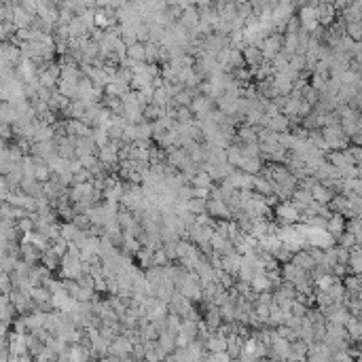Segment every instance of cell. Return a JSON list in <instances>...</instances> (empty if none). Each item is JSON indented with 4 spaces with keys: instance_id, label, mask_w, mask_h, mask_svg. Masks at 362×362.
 Masks as SVG:
<instances>
[{
    "instance_id": "1",
    "label": "cell",
    "mask_w": 362,
    "mask_h": 362,
    "mask_svg": "<svg viewBox=\"0 0 362 362\" xmlns=\"http://www.w3.org/2000/svg\"><path fill=\"white\" fill-rule=\"evenodd\" d=\"M316 7H318V3H307V5H301L299 15H297L301 30H303V32H307V34H312V32L318 28V11H316Z\"/></svg>"
},
{
    "instance_id": "2",
    "label": "cell",
    "mask_w": 362,
    "mask_h": 362,
    "mask_svg": "<svg viewBox=\"0 0 362 362\" xmlns=\"http://www.w3.org/2000/svg\"><path fill=\"white\" fill-rule=\"evenodd\" d=\"M282 39H284V34H271V36H267L261 47H258V51H261V55H263V62H271L275 55L282 51Z\"/></svg>"
},
{
    "instance_id": "3",
    "label": "cell",
    "mask_w": 362,
    "mask_h": 362,
    "mask_svg": "<svg viewBox=\"0 0 362 362\" xmlns=\"http://www.w3.org/2000/svg\"><path fill=\"white\" fill-rule=\"evenodd\" d=\"M275 218L280 220V227L284 225H297V222H301V214L292 208L290 201H282L275 205Z\"/></svg>"
},
{
    "instance_id": "4",
    "label": "cell",
    "mask_w": 362,
    "mask_h": 362,
    "mask_svg": "<svg viewBox=\"0 0 362 362\" xmlns=\"http://www.w3.org/2000/svg\"><path fill=\"white\" fill-rule=\"evenodd\" d=\"M316 11H318V26L329 28L337 22V11L333 9V3H318Z\"/></svg>"
},
{
    "instance_id": "5",
    "label": "cell",
    "mask_w": 362,
    "mask_h": 362,
    "mask_svg": "<svg viewBox=\"0 0 362 362\" xmlns=\"http://www.w3.org/2000/svg\"><path fill=\"white\" fill-rule=\"evenodd\" d=\"M191 307H193L191 301L184 299L182 295H178V292H174V297H172L169 303H167V314H176V316L184 318V314H186Z\"/></svg>"
},
{
    "instance_id": "6",
    "label": "cell",
    "mask_w": 362,
    "mask_h": 362,
    "mask_svg": "<svg viewBox=\"0 0 362 362\" xmlns=\"http://www.w3.org/2000/svg\"><path fill=\"white\" fill-rule=\"evenodd\" d=\"M280 278H282L284 282H288V284L295 286L297 282H301V280L307 278V273H305L303 269H299L297 265L286 263V265H282V269H280Z\"/></svg>"
},
{
    "instance_id": "7",
    "label": "cell",
    "mask_w": 362,
    "mask_h": 362,
    "mask_svg": "<svg viewBox=\"0 0 362 362\" xmlns=\"http://www.w3.org/2000/svg\"><path fill=\"white\" fill-rule=\"evenodd\" d=\"M131 341L123 335H119L108 348V356H115V358H123V356H129L131 354Z\"/></svg>"
},
{
    "instance_id": "8",
    "label": "cell",
    "mask_w": 362,
    "mask_h": 362,
    "mask_svg": "<svg viewBox=\"0 0 362 362\" xmlns=\"http://www.w3.org/2000/svg\"><path fill=\"white\" fill-rule=\"evenodd\" d=\"M165 153V161L172 165V167H174L176 172L188 161V155L182 150V148H174V146H169V148H165L163 150Z\"/></svg>"
},
{
    "instance_id": "9",
    "label": "cell",
    "mask_w": 362,
    "mask_h": 362,
    "mask_svg": "<svg viewBox=\"0 0 362 362\" xmlns=\"http://www.w3.org/2000/svg\"><path fill=\"white\" fill-rule=\"evenodd\" d=\"M205 352L208 354H222V352H227V337H222L218 335L216 331L205 339Z\"/></svg>"
},
{
    "instance_id": "10",
    "label": "cell",
    "mask_w": 362,
    "mask_h": 362,
    "mask_svg": "<svg viewBox=\"0 0 362 362\" xmlns=\"http://www.w3.org/2000/svg\"><path fill=\"white\" fill-rule=\"evenodd\" d=\"M178 24L184 28V30H193L197 24H199V13H197V5H191L188 9H184L180 13V20Z\"/></svg>"
},
{
    "instance_id": "11",
    "label": "cell",
    "mask_w": 362,
    "mask_h": 362,
    "mask_svg": "<svg viewBox=\"0 0 362 362\" xmlns=\"http://www.w3.org/2000/svg\"><path fill=\"white\" fill-rule=\"evenodd\" d=\"M241 58H244V64L250 66V70L252 68H258L263 64V55H261V51H258L256 47H250L246 45L244 49H241Z\"/></svg>"
},
{
    "instance_id": "12",
    "label": "cell",
    "mask_w": 362,
    "mask_h": 362,
    "mask_svg": "<svg viewBox=\"0 0 362 362\" xmlns=\"http://www.w3.org/2000/svg\"><path fill=\"white\" fill-rule=\"evenodd\" d=\"M326 233L333 235L335 239H337L341 233H346V218H343L341 214H331V216H329V222H326Z\"/></svg>"
},
{
    "instance_id": "13",
    "label": "cell",
    "mask_w": 362,
    "mask_h": 362,
    "mask_svg": "<svg viewBox=\"0 0 362 362\" xmlns=\"http://www.w3.org/2000/svg\"><path fill=\"white\" fill-rule=\"evenodd\" d=\"M282 248V241L275 237V235H263L261 239H258V250L256 252H267V254H275ZM254 252V254H256Z\"/></svg>"
},
{
    "instance_id": "14",
    "label": "cell",
    "mask_w": 362,
    "mask_h": 362,
    "mask_svg": "<svg viewBox=\"0 0 362 362\" xmlns=\"http://www.w3.org/2000/svg\"><path fill=\"white\" fill-rule=\"evenodd\" d=\"M326 161H329L335 169H343V167H348V165H354L352 159H350V155L346 150H335V153H326Z\"/></svg>"
},
{
    "instance_id": "15",
    "label": "cell",
    "mask_w": 362,
    "mask_h": 362,
    "mask_svg": "<svg viewBox=\"0 0 362 362\" xmlns=\"http://www.w3.org/2000/svg\"><path fill=\"white\" fill-rule=\"evenodd\" d=\"M239 267H241V256L237 254V252H233V254H227V256H222V263H220V269L225 271V273H229V275H237V271H239Z\"/></svg>"
},
{
    "instance_id": "16",
    "label": "cell",
    "mask_w": 362,
    "mask_h": 362,
    "mask_svg": "<svg viewBox=\"0 0 362 362\" xmlns=\"http://www.w3.org/2000/svg\"><path fill=\"white\" fill-rule=\"evenodd\" d=\"M346 335H348V339L350 341H354V343H358L360 341V337H362V322H360V318H350L348 322H346Z\"/></svg>"
},
{
    "instance_id": "17",
    "label": "cell",
    "mask_w": 362,
    "mask_h": 362,
    "mask_svg": "<svg viewBox=\"0 0 362 362\" xmlns=\"http://www.w3.org/2000/svg\"><path fill=\"white\" fill-rule=\"evenodd\" d=\"M292 265H297L299 269H303L305 273L312 269V267H316V263H314V258L309 256V252L307 250H301V252H295L292 254V261H290Z\"/></svg>"
},
{
    "instance_id": "18",
    "label": "cell",
    "mask_w": 362,
    "mask_h": 362,
    "mask_svg": "<svg viewBox=\"0 0 362 362\" xmlns=\"http://www.w3.org/2000/svg\"><path fill=\"white\" fill-rule=\"evenodd\" d=\"M333 197H335V193L331 191V188H326L322 182L316 184V186H314V191H312V199H314L316 203H322V205H329Z\"/></svg>"
},
{
    "instance_id": "19",
    "label": "cell",
    "mask_w": 362,
    "mask_h": 362,
    "mask_svg": "<svg viewBox=\"0 0 362 362\" xmlns=\"http://www.w3.org/2000/svg\"><path fill=\"white\" fill-rule=\"evenodd\" d=\"M271 288H273V286H271V282L267 280L265 273H256L254 278L250 280V290L256 292V295H261V292H269Z\"/></svg>"
},
{
    "instance_id": "20",
    "label": "cell",
    "mask_w": 362,
    "mask_h": 362,
    "mask_svg": "<svg viewBox=\"0 0 362 362\" xmlns=\"http://www.w3.org/2000/svg\"><path fill=\"white\" fill-rule=\"evenodd\" d=\"M157 346L165 352V356H169L172 352L176 350V337L172 335V333H167V331H163V333H159V337H157Z\"/></svg>"
},
{
    "instance_id": "21",
    "label": "cell",
    "mask_w": 362,
    "mask_h": 362,
    "mask_svg": "<svg viewBox=\"0 0 362 362\" xmlns=\"http://www.w3.org/2000/svg\"><path fill=\"white\" fill-rule=\"evenodd\" d=\"M348 271H352V275H360V271H362V254H360V246H356V248L350 250Z\"/></svg>"
},
{
    "instance_id": "22",
    "label": "cell",
    "mask_w": 362,
    "mask_h": 362,
    "mask_svg": "<svg viewBox=\"0 0 362 362\" xmlns=\"http://www.w3.org/2000/svg\"><path fill=\"white\" fill-rule=\"evenodd\" d=\"M329 210L333 212V214H346L348 210H352L350 208V201H348V197H343V195H335L333 199H331V203H329Z\"/></svg>"
},
{
    "instance_id": "23",
    "label": "cell",
    "mask_w": 362,
    "mask_h": 362,
    "mask_svg": "<svg viewBox=\"0 0 362 362\" xmlns=\"http://www.w3.org/2000/svg\"><path fill=\"white\" fill-rule=\"evenodd\" d=\"M267 129L273 131V134H284L290 129V123H288V119L284 115H278V117H273L269 119V123H267Z\"/></svg>"
},
{
    "instance_id": "24",
    "label": "cell",
    "mask_w": 362,
    "mask_h": 362,
    "mask_svg": "<svg viewBox=\"0 0 362 362\" xmlns=\"http://www.w3.org/2000/svg\"><path fill=\"white\" fill-rule=\"evenodd\" d=\"M261 167H263V161L258 157L256 159H244L239 165V172H244V174H248V176H258L261 174Z\"/></svg>"
},
{
    "instance_id": "25",
    "label": "cell",
    "mask_w": 362,
    "mask_h": 362,
    "mask_svg": "<svg viewBox=\"0 0 362 362\" xmlns=\"http://www.w3.org/2000/svg\"><path fill=\"white\" fill-rule=\"evenodd\" d=\"M127 91H129L127 85H123V83H117V81H110V83L106 85V87H104L106 98H123Z\"/></svg>"
},
{
    "instance_id": "26",
    "label": "cell",
    "mask_w": 362,
    "mask_h": 362,
    "mask_svg": "<svg viewBox=\"0 0 362 362\" xmlns=\"http://www.w3.org/2000/svg\"><path fill=\"white\" fill-rule=\"evenodd\" d=\"M339 282H341V280H337L333 273H324L322 278L314 284V288H316V290H322V292H329V290H331L335 284H339Z\"/></svg>"
},
{
    "instance_id": "27",
    "label": "cell",
    "mask_w": 362,
    "mask_h": 362,
    "mask_svg": "<svg viewBox=\"0 0 362 362\" xmlns=\"http://www.w3.org/2000/svg\"><path fill=\"white\" fill-rule=\"evenodd\" d=\"M225 153H227V163H229L231 167H235V169H239V165H241V161H244V157H241V153H239V148H237V146H233V144H229V146L225 148Z\"/></svg>"
},
{
    "instance_id": "28",
    "label": "cell",
    "mask_w": 362,
    "mask_h": 362,
    "mask_svg": "<svg viewBox=\"0 0 362 362\" xmlns=\"http://www.w3.org/2000/svg\"><path fill=\"white\" fill-rule=\"evenodd\" d=\"M127 60L131 64H138V62H144V45L136 43L131 47H127Z\"/></svg>"
},
{
    "instance_id": "29",
    "label": "cell",
    "mask_w": 362,
    "mask_h": 362,
    "mask_svg": "<svg viewBox=\"0 0 362 362\" xmlns=\"http://www.w3.org/2000/svg\"><path fill=\"white\" fill-rule=\"evenodd\" d=\"M339 125H341L343 136H346V138H352V136L360 134V129H362L360 121H339Z\"/></svg>"
},
{
    "instance_id": "30",
    "label": "cell",
    "mask_w": 362,
    "mask_h": 362,
    "mask_svg": "<svg viewBox=\"0 0 362 362\" xmlns=\"http://www.w3.org/2000/svg\"><path fill=\"white\" fill-rule=\"evenodd\" d=\"M346 36L354 43H360L362 39V22H352V24H346Z\"/></svg>"
},
{
    "instance_id": "31",
    "label": "cell",
    "mask_w": 362,
    "mask_h": 362,
    "mask_svg": "<svg viewBox=\"0 0 362 362\" xmlns=\"http://www.w3.org/2000/svg\"><path fill=\"white\" fill-rule=\"evenodd\" d=\"M197 331H199V322H191V320H182L180 324V333L188 339H197Z\"/></svg>"
},
{
    "instance_id": "32",
    "label": "cell",
    "mask_w": 362,
    "mask_h": 362,
    "mask_svg": "<svg viewBox=\"0 0 362 362\" xmlns=\"http://www.w3.org/2000/svg\"><path fill=\"white\" fill-rule=\"evenodd\" d=\"M180 324H182V318L180 316H176V314H167V318H165V331L167 333H172V335H178L180 333Z\"/></svg>"
},
{
    "instance_id": "33",
    "label": "cell",
    "mask_w": 362,
    "mask_h": 362,
    "mask_svg": "<svg viewBox=\"0 0 362 362\" xmlns=\"http://www.w3.org/2000/svg\"><path fill=\"white\" fill-rule=\"evenodd\" d=\"M212 184H214V182L210 180V176L201 169L199 174H195V178L191 180V184H188V186H193V188H212Z\"/></svg>"
},
{
    "instance_id": "34",
    "label": "cell",
    "mask_w": 362,
    "mask_h": 362,
    "mask_svg": "<svg viewBox=\"0 0 362 362\" xmlns=\"http://www.w3.org/2000/svg\"><path fill=\"white\" fill-rule=\"evenodd\" d=\"M153 138V127L148 121H142L140 125H136V142L138 140H150Z\"/></svg>"
},
{
    "instance_id": "35",
    "label": "cell",
    "mask_w": 362,
    "mask_h": 362,
    "mask_svg": "<svg viewBox=\"0 0 362 362\" xmlns=\"http://www.w3.org/2000/svg\"><path fill=\"white\" fill-rule=\"evenodd\" d=\"M91 138H93V142H96L98 148H104V146L110 142V140H108V131H106V129H100V127H93Z\"/></svg>"
},
{
    "instance_id": "36",
    "label": "cell",
    "mask_w": 362,
    "mask_h": 362,
    "mask_svg": "<svg viewBox=\"0 0 362 362\" xmlns=\"http://www.w3.org/2000/svg\"><path fill=\"white\" fill-rule=\"evenodd\" d=\"M150 258H153V250H148V248H144V246L136 252V261H138V265L144 267V269L150 267Z\"/></svg>"
},
{
    "instance_id": "37",
    "label": "cell",
    "mask_w": 362,
    "mask_h": 362,
    "mask_svg": "<svg viewBox=\"0 0 362 362\" xmlns=\"http://www.w3.org/2000/svg\"><path fill=\"white\" fill-rule=\"evenodd\" d=\"M93 297H96V290H93V288H81V286H79V292H77L72 299H74L77 303H91Z\"/></svg>"
},
{
    "instance_id": "38",
    "label": "cell",
    "mask_w": 362,
    "mask_h": 362,
    "mask_svg": "<svg viewBox=\"0 0 362 362\" xmlns=\"http://www.w3.org/2000/svg\"><path fill=\"white\" fill-rule=\"evenodd\" d=\"M288 68H290L292 72L301 74L305 70V55H290L288 58Z\"/></svg>"
},
{
    "instance_id": "39",
    "label": "cell",
    "mask_w": 362,
    "mask_h": 362,
    "mask_svg": "<svg viewBox=\"0 0 362 362\" xmlns=\"http://www.w3.org/2000/svg\"><path fill=\"white\" fill-rule=\"evenodd\" d=\"M186 210L191 212V214H195V216H197V214H203V212H205V201L191 197V199L186 201Z\"/></svg>"
},
{
    "instance_id": "40",
    "label": "cell",
    "mask_w": 362,
    "mask_h": 362,
    "mask_svg": "<svg viewBox=\"0 0 362 362\" xmlns=\"http://www.w3.org/2000/svg\"><path fill=\"white\" fill-rule=\"evenodd\" d=\"M346 233H352V235L360 241V237H362V233H360V218H350V220H346Z\"/></svg>"
},
{
    "instance_id": "41",
    "label": "cell",
    "mask_w": 362,
    "mask_h": 362,
    "mask_svg": "<svg viewBox=\"0 0 362 362\" xmlns=\"http://www.w3.org/2000/svg\"><path fill=\"white\" fill-rule=\"evenodd\" d=\"M174 121H176V123H191V121H193V112H191V108L180 106V108L176 110Z\"/></svg>"
},
{
    "instance_id": "42",
    "label": "cell",
    "mask_w": 362,
    "mask_h": 362,
    "mask_svg": "<svg viewBox=\"0 0 362 362\" xmlns=\"http://www.w3.org/2000/svg\"><path fill=\"white\" fill-rule=\"evenodd\" d=\"M307 309H309V307H305L303 303L292 301V305H290V316H292V318H305Z\"/></svg>"
},
{
    "instance_id": "43",
    "label": "cell",
    "mask_w": 362,
    "mask_h": 362,
    "mask_svg": "<svg viewBox=\"0 0 362 362\" xmlns=\"http://www.w3.org/2000/svg\"><path fill=\"white\" fill-rule=\"evenodd\" d=\"M273 258H275V261H278V265H280V263H282V265H286V263H290V261H292V252H290L288 248H284V246H282L278 252L273 254Z\"/></svg>"
},
{
    "instance_id": "44",
    "label": "cell",
    "mask_w": 362,
    "mask_h": 362,
    "mask_svg": "<svg viewBox=\"0 0 362 362\" xmlns=\"http://www.w3.org/2000/svg\"><path fill=\"white\" fill-rule=\"evenodd\" d=\"M172 362H188V354H186V348H176L167 356Z\"/></svg>"
},
{
    "instance_id": "45",
    "label": "cell",
    "mask_w": 362,
    "mask_h": 362,
    "mask_svg": "<svg viewBox=\"0 0 362 362\" xmlns=\"http://www.w3.org/2000/svg\"><path fill=\"white\" fill-rule=\"evenodd\" d=\"M346 153L350 155V159H352L354 165H360V159H362V148H360V146H352V144H350V146L346 148Z\"/></svg>"
},
{
    "instance_id": "46",
    "label": "cell",
    "mask_w": 362,
    "mask_h": 362,
    "mask_svg": "<svg viewBox=\"0 0 362 362\" xmlns=\"http://www.w3.org/2000/svg\"><path fill=\"white\" fill-rule=\"evenodd\" d=\"M301 30V26H299V20H297V15H292L290 20L286 22V26H284V34H297Z\"/></svg>"
},
{
    "instance_id": "47",
    "label": "cell",
    "mask_w": 362,
    "mask_h": 362,
    "mask_svg": "<svg viewBox=\"0 0 362 362\" xmlns=\"http://www.w3.org/2000/svg\"><path fill=\"white\" fill-rule=\"evenodd\" d=\"M98 161V157L96 155H85V157H79V163L83 165V169H89L93 163Z\"/></svg>"
},
{
    "instance_id": "48",
    "label": "cell",
    "mask_w": 362,
    "mask_h": 362,
    "mask_svg": "<svg viewBox=\"0 0 362 362\" xmlns=\"http://www.w3.org/2000/svg\"><path fill=\"white\" fill-rule=\"evenodd\" d=\"M348 258H350V250H343V248L337 246V263L348 267Z\"/></svg>"
},
{
    "instance_id": "49",
    "label": "cell",
    "mask_w": 362,
    "mask_h": 362,
    "mask_svg": "<svg viewBox=\"0 0 362 362\" xmlns=\"http://www.w3.org/2000/svg\"><path fill=\"white\" fill-rule=\"evenodd\" d=\"M93 290L106 292V280H104V278H96V280H93Z\"/></svg>"
},
{
    "instance_id": "50",
    "label": "cell",
    "mask_w": 362,
    "mask_h": 362,
    "mask_svg": "<svg viewBox=\"0 0 362 362\" xmlns=\"http://www.w3.org/2000/svg\"><path fill=\"white\" fill-rule=\"evenodd\" d=\"M188 343H191V339H188V337H184L182 333L176 335V348H186Z\"/></svg>"
},
{
    "instance_id": "51",
    "label": "cell",
    "mask_w": 362,
    "mask_h": 362,
    "mask_svg": "<svg viewBox=\"0 0 362 362\" xmlns=\"http://www.w3.org/2000/svg\"><path fill=\"white\" fill-rule=\"evenodd\" d=\"M163 362H172V360H169V358H165V360H163Z\"/></svg>"
},
{
    "instance_id": "52",
    "label": "cell",
    "mask_w": 362,
    "mask_h": 362,
    "mask_svg": "<svg viewBox=\"0 0 362 362\" xmlns=\"http://www.w3.org/2000/svg\"><path fill=\"white\" fill-rule=\"evenodd\" d=\"M161 362H163V360H161Z\"/></svg>"
}]
</instances>
